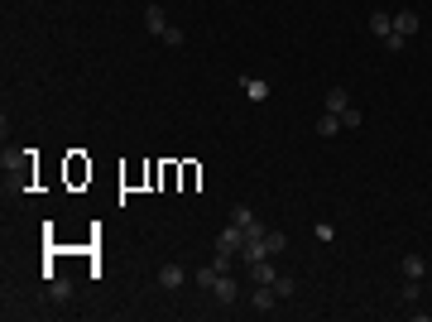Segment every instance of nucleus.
I'll use <instances>...</instances> for the list:
<instances>
[{"label": "nucleus", "instance_id": "nucleus-6", "mask_svg": "<svg viewBox=\"0 0 432 322\" xmlns=\"http://www.w3.org/2000/svg\"><path fill=\"white\" fill-rule=\"evenodd\" d=\"M183 284H188V269H183V265H164V269H159V289L173 294V289H183Z\"/></svg>", "mask_w": 432, "mask_h": 322}, {"label": "nucleus", "instance_id": "nucleus-9", "mask_svg": "<svg viewBox=\"0 0 432 322\" xmlns=\"http://www.w3.org/2000/svg\"><path fill=\"white\" fill-rule=\"evenodd\" d=\"M250 279H255V284H274V279H279L274 255H269V260H259V265H250Z\"/></svg>", "mask_w": 432, "mask_h": 322}, {"label": "nucleus", "instance_id": "nucleus-10", "mask_svg": "<svg viewBox=\"0 0 432 322\" xmlns=\"http://www.w3.org/2000/svg\"><path fill=\"white\" fill-rule=\"evenodd\" d=\"M346 106H351V92H346V87H326V102H322V111H336V115H341Z\"/></svg>", "mask_w": 432, "mask_h": 322}, {"label": "nucleus", "instance_id": "nucleus-7", "mask_svg": "<svg viewBox=\"0 0 432 322\" xmlns=\"http://www.w3.org/2000/svg\"><path fill=\"white\" fill-rule=\"evenodd\" d=\"M365 24H370V34H375V39H389V34H394V15H384V10H370V19H365Z\"/></svg>", "mask_w": 432, "mask_h": 322}, {"label": "nucleus", "instance_id": "nucleus-16", "mask_svg": "<svg viewBox=\"0 0 432 322\" xmlns=\"http://www.w3.org/2000/svg\"><path fill=\"white\" fill-rule=\"evenodd\" d=\"M274 294H279V299H293V294H298V279H293V274H279V279H274Z\"/></svg>", "mask_w": 432, "mask_h": 322}, {"label": "nucleus", "instance_id": "nucleus-15", "mask_svg": "<svg viewBox=\"0 0 432 322\" xmlns=\"http://www.w3.org/2000/svg\"><path fill=\"white\" fill-rule=\"evenodd\" d=\"M48 299H53V303H68V299H72V284H68V279H48Z\"/></svg>", "mask_w": 432, "mask_h": 322}, {"label": "nucleus", "instance_id": "nucleus-19", "mask_svg": "<svg viewBox=\"0 0 432 322\" xmlns=\"http://www.w3.org/2000/svg\"><path fill=\"white\" fill-rule=\"evenodd\" d=\"M216 274H221V269H212V265H207V269H197V274H193V279H197V289H207V294H212Z\"/></svg>", "mask_w": 432, "mask_h": 322}, {"label": "nucleus", "instance_id": "nucleus-5", "mask_svg": "<svg viewBox=\"0 0 432 322\" xmlns=\"http://www.w3.org/2000/svg\"><path fill=\"white\" fill-rule=\"evenodd\" d=\"M394 34L399 39H413L418 34V10H394Z\"/></svg>", "mask_w": 432, "mask_h": 322}, {"label": "nucleus", "instance_id": "nucleus-22", "mask_svg": "<svg viewBox=\"0 0 432 322\" xmlns=\"http://www.w3.org/2000/svg\"><path fill=\"white\" fill-rule=\"evenodd\" d=\"M313 236H317V240H336V226H331V221H317V231H313Z\"/></svg>", "mask_w": 432, "mask_h": 322}, {"label": "nucleus", "instance_id": "nucleus-12", "mask_svg": "<svg viewBox=\"0 0 432 322\" xmlns=\"http://www.w3.org/2000/svg\"><path fill=\"white\" fill-rule=\"evenodd\" d=\"M336 130H341V115H336V111H322V115H317V135H322V140H331Z\"/></svg>", "mask_w": 432, "mask_h": 322}, {"label": "nucleus", "instance_id": "nucleus-18", "mask_svg": "<svg viewBox=\"0 0 432 322\" xmlns=\"http://www.w3.org/2000/svg\"><path fill=\"white\" fill-rule=\"evenodd\" d=\"M230 221H235V226H240V231H245V226H250V221H255V212H250V207H245V202H235V207H230Z\"/></svg>", "mask_w": 432, "mask_h": 322}, {"label": "nucleus", "instance_id": "nucleus-21", "mask_svg": "<svg viewBox=\"0 0 432 322\" xmlns=\"http://www.w3.org/2000/svg\"><path fill=\"white\" fill-rule=\"evenodd\" d=\"M399 303H418V279H409V284L399 289Z\"/></svg>", "mask_w": 432, "mask_h": 322}, {"label": "nucleus", "instance_id": "nucleus-14", "mask_svg": "<svg viewBox=\"0 0 432 322\" xmlns=\"http://www.w3.org/2000/svg\"><path fill=\"white\" fill-rule=\"evenodd\" d=\"M264 250H269V255H284V250H288V236H284V231H264Z\"/></svg>", "mask_w": 432, "mask_h": 322}, {"label": "nucleus", "instance_id": "nucleus-3", "mask_svg": "<svg viewBox=\"0 0 432 322\" xmlns=\"http://www.w3.org/2000/svg\"><path fill=\"white\" fill-rule=\"evenodd\" d=\"M240 245H245V231L230 221L226 231H216V250H226V255H240Z\"/></svg>", "mask_w": 432, "mask_h": 322}, {"label": "nucleus", "instance_id": "nucleus-20", "mask_svg": "<svg viewBox=\"0 0 432 322\" xmlns=\"http://www.w3.org/2000/svg\"><path fill=\"white\" fill-rule=\"evenodd\" d=\"M360 120H365V115H360L355 106H346V111H341V125H346V130H360Z\"/></svg>", "mask_w": 432, "mask_h": 322}, {"label": "nucleus", "instance_id": "nucleus-13", "mask_svg": "<svg viewBox=\"0 0 432 322\" xmlns=\"http://www.w3.org/2000/svg\"><path fill=\"white\" fill-rule=\"evenodd\" d=\"M144 24H149V34H164V29H168V15H164L159 5H149V10H144Z\"/></svg>", "mask_w": 432, "mask_h": 322}, {"label": "nucleus", "instance_id": "nucleus-4", "mask_svg": "<svg viewBox=\"0 0 432 322\" xmlns=\"http://www.w3.org/2000/svg\"><path fill=\"white\" fill-rule=\"evenodd\" d=\"M250 308H255V313H274V308H279V294H274V284H255V294H250Z\"/></svg>", "mask_w": 432, "mask_h": 322}, {"label": "nucleus", "instance_id": "nucleus-11", "mask_svg": "<svg viewBox=\"0 0 432 322\" xmlns=\"http://www.w3.org/2000/svg\"><path fill=\"white\" fill-rule=\"evenodd\" d=\"M399 269H404V279H423V274H428V260H423V255H404Z\"/></svg>", "mask_w": 432, "mask_h": 322}, {"label": "nucleus", "instance_id": "nucleus-17", "mask_svg": "<svg viewBox=\"0 0 432 322\" xmlns=\"http://www.w3.org/2000/svg\"><path fill=\"white\" fill-rule=\"evenodd\" d=\"M159 39H164V44H168V48H183V44H188V34H183V29H178V24H168V29H164V34H159Z\"/></svg>", "mask_w": 432, "mask_h": 322}, {"label": "nucleus", "instance_id": "nucleus-2", "mask_svg": "<svg viewBox=\"0 0 432 322\" xmlns=\"http://www.w3.org/2000/svg\"><path fill=\"white\" fill-rule=\"evenodd\" d=\"M245 269L250 265H259V260H269V250H264V236H245V245H240V255H235Z\"/></svg>", "mask_w": 432, "mask_h": 322}, {"label": "nucleus", "instance_id": "nucleus-1", "mask_svg": "<svg viewBox=\"0 0 432 322\" xmlns=\"http://www.w3.org/2000/svg\"><path fill=\"white\" fill-rule=\"evenodd\" d=\"M212 299L221 303V308H230V303H240V284H235L230 274H216V284H212Z\"/></svg>", "mask_w": 432, "mask_h": 322}, {"label": "nucleus", "instance_id": "nucleus-8", "mask_svg": "<svg viewBox=\"0 0 432 322\" xmlns=\"http://www.w3.org/2000/svg\"><path fill=\"white\" fill-rule=\"evenodd\" d=\"M240 92H245L250 102H269V82H264V77H240Z\"/></svg>", "mask_w": 432, "mask_h": 322}]
</instances>
